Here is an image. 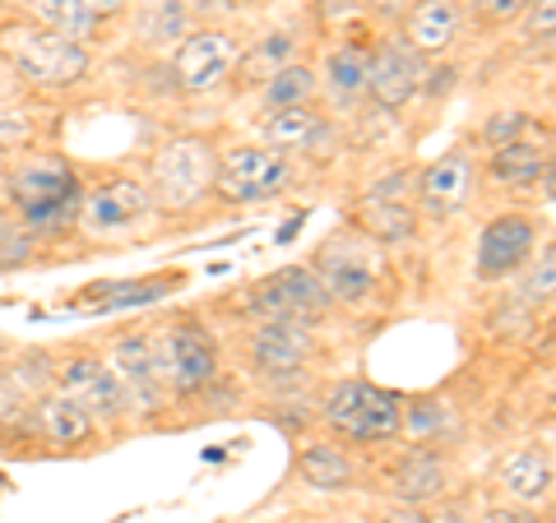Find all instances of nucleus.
Returning <instances> with one entry per match:
<instances>
[{"label": "nucleus", "mask_w": 556, "mask_h": 523, "mask_svg": "<svg viewBox=\"0 0 556 523\" xmlns=\"http://www.w3.org/2000/svg\"><path fill=\"white\" fill-rule=\"evenodd\" d=\"M214 177H218V149L204 135H177L167 139L153 158V177H149V200H159L167 214H186V208L204 204L214 195Z\"/></svg>", "instance_id": "f257e3e1"}, {"label": "nucleus", "mask_w": 556, "mask_h": 523, "mask_svg": "<svg viewBox=\"0 0 556 523\" xmlns=\"http://www.w3.org/2000/svg\"><path fill=\"white\" fill-rule=\"evenodd\" d=\"M10 204L20 208V218L28 222V232H56L65 222H75L84 186L61 158H33L10 171Z\"/></svg>", "instance_id": "f03ea898"}, {"label": "nucleus", "mask_w": 556, "mask_h": 523, "mask_svg": "<svg viewBox=\"0 0 556 523\" xmlns=\"http://www.w3.org/2000/svg\"><path fill=\"white\" fill-rule=\"evenodd\" d=\"M0 51H5V61L20 69L28 84H38V89H75V84L89 75V47L70 42L61 33H47L38 24L0 28Z\"/></svg>", "instance_id": "7ed1b4c3"}, {"label": "nucleus", "mask_w": 556, "mask_h": 523, "mask_svg": "<svg viewBox=\"0 0 556 523\" xmlns=\"http://www.w3.org/2000/svg\"><path fill=\"white\" fill-rule=\"evenodd\" d=\"M325 426L353 445H386L404 435V398L367 380H343L325 398Z\"/></svg>", "instance_id": "20e7f679"}, {"label": "nucleus", "mask_w": 556, "mask_h": 523, "mask_svg": "<svg viewBox=\"0 0 556 523\" xmlns=\"http://www.w3.org/2000/svg\"><path fill=\"white\" fill-rule=\"evenodd\" d=\"M153 343V366H159L163 394L190 398L214 385L218 375V343L200 320H172L159 334H149Z\"/></svg>", "instance_id": "39448f33"}, {"label": "nucleus", "mask_w": 556, "mask_h": 523, "mask_svg": "<svg viewBox=\"0 0 556 523\" xmlns=\"http://www.w3.org/2000/svg\"><path fill=\"white\" fill-rule=\"evenodd\" d=\"M288 181H292L288 158L265 144H232L218 153L214 190L228 204H265L274 195H283Z\"/></svg>", "instance_id": "423d86ee"}, {"label": "nucleus", "mask_w": 556, "mask_h": 523, "mask_svg": "<svg viewBox=\"0 0 556 523\" xmlns=\"http://www.w3.org/2000/svg\"><path fill=\"white\" fill-rule=\"evenodd\" d=\"M334 306L329 302L325 283L316 278V269L311 265H288L278 269L269 278H260L255 292H251V310L265 320H302L311 324L316 316H325V310Z\"/></svg>", "instance_id": "0eeeda50"}, {"label": "nucleus", "mask_w": 556, "mask_h": 523, "mask_svg": "<svg viewBox=\"0 0 556 523\" xmlns=\"http://www.w3.org/2000/svg\"><path fill=\"white\" fill-rule=\"evenodd\" d=\"M237 61H241L237 38H228V33H218V28H200V33H186L181 38L177 56H172V79H177L186 93H208L232 75Z\"/></svg>", "instance_id": "6e6552de"}, {"label": "nucleus", "mask_w": 556, "mask_h": 523, "mask_svg": "<svg viewBox=\"0 0 556 523\" xmlns=\"http://www.w3.org/2000/svg\"><path fill=\"white\" fill-rule=\"evenodd\" d=\"M533 241H538V222L529 214H501L482 228L478 237V255H473V273L482 283H501V278H510L529 265L533 255Z\"/></svg>", "instance_id": "1a4fd4ad"}, {"label": "nucleus", "mask_w": 556, "mask_h": 523, "mask_svg": "<svg viewBox=\"0 0 556 523\" xmlns=\"http://www.w3.org/2000/svg\"><path fill=\"white\" fill-rule=\"evenodd\" d=\"M56 390L65 398H75L93 422H121V417L130 412L121 380L108 371V361H98V357H65L56 371Z\"/></svg>", "instance_id": "9d476101"}, {"label": "nucleus", "mask_w": 556, "mask_h": 523, "mask_svg": "<svg viewBox=\"0 0 556 523\" xmlns=\"http://www.w3.org/2000/svg\"><path fill=\"white\" fill-rule=\"evenodd\" d=\"M149 208V186L135 181V177H112L93 190L79 195V214L75 222L93 237H112V232H126L130 222Z\"/></svg>", "instance_id": "9b49d317"}, {"label": "nucleus", "mask_w": 556, "mask_h": 523, "mask_svg": "<svg viewBox=\"0 0 556 523\" xmlns=\"http://www.w3.org/2000/svg\"><path fill=\"white\" fill-rule=\"evenodd\" d=\"M427 79V61L413 56L404 42H380L367 51V98L380 112H399L408 98H417Z\"/></svg>", "instance_id": "f8f14e48"}, {"label": "nucleus", "mask_w": 556, "mask_h": 523, "mask_svg": "<svg viewBox=\"0 0 556 523\" xmlns=\"http://www.w3.org/2000/svg\"><path fill=\"white\" fill-rule=\"evenodd\" d=\"M473 190H478V163H473L468 149L441 153V158L417 177V200H422V208L437 214V218L459 214V208L473 200Z\"/></svg>", "instance_id": "ddd939ff"}, {"label": "nucleus", "mask_w": 556, "mask_h": 523, "mask_svg": "<svg viewBox=\"0 0 556 523\" xmlns=\"http://www.w3.org/2000/svg\"><path fill=\"white\" fill-rule=\"evenodd\" d=\"M108 371L121 380V390H126V404L130 408L153 412V408L163 404V380H159V366H153L149 334H116L112 357H108Z\"/></svg>", "instance_id": "4468645a"}, {"label": "nucleus", "mask_w": 556, "mask_h": 523, "mask_svg": "<svg viewBox=\"0 0 556 523\" xmlns=\"http://www.w3.org/2000/svg\"><path fill=\"white\" fill-rule=\"evenodd\" d=\"M464 5L459 0H413L404 10V47L422 61H441L459 42Z\"/></svg>", "instance_id": "2eb2a0df"}, {"label": "nucleus", "mask_w": 556, "mask_h": 523, "mask_svg": "<svg viewBox=\"0 0 556 523\" xmlns=\"http://www.w3.org/2000/svg\"><path fill=\"white\" fill-rule=\"evenodd\" d=\"M251 357L260 371L269 375H292L302 371L311 357V324L302 320H260V329L251 334Z\"/></svg>", "instance_id": "dca6fc26"}, {"label": "nucleus", "mask_w": 556, "mask_h": 523, "mask_svg": "<svg viewBox=\"0 0 556 523\" xmlns=\"http://www.w3.org/2000/svg\"><path fill=\"white\" fill-rule=\"evenodd\" d=\"M316 278L325 283L329 302L334 306H353V302H367V292L376 288V269L371 259H362L343 246V241H329V246L316 255Z\"/></svg>", "instance_id": "f3484780"}, {"label": "nucleus", "mask_w": 556, "mask_h": 523, "mask_svg": "<svg viewBox=\"0 0 556 523\" xmlns=\"http://www.w3.org/2000/svg\"><path fill=\"white\" fill-rule=\"evenodd\" d=\"M501 486L515 505L538 510V505L552 500V455L543 445H519L501 459Z\"/></svg>", "instance_id": "a211bd4d"}, {"label": "nucleus", "mask_w": 556, "mask_h": 523, "mask_svg": "<svg viewBox=\"0 0 556 523\" xmlns=\"http://www.w3.org/2000/svg\"><path fill=\"white\" fill-rule=\"evenodd\" d=\"M386 492L399 505H413V510H422L427 500H437L445 492V463L431 455V449H413V455H404L386 473Z\"/></svg>", "instance_id": "6ab92c4d"}, {"label": "nucleus", "mask_w": 556, "mask_h": 523, "mask_svg": "<svg viewBox=\"0 0 556 523\" xmlns=\"http://www.w3.org/2000/svg\"><path fill=\"white\" fill-rule=\"evenodd\" d=\"M265 149L274 153H306V149H316L320 139L329 135V116L320 107H311V102H302V107H278L265 116Z\"/></svg>", "instance_id": "aec40b11"}, {"label": "nucleus", "mask_w": 556, "mask_h": 523, "mask_svg": "<svg viewBox=\"0 0 556 523\" xmlns=\"http://www.w3.org/2000/svg\"><path fill=\"white\" fill-rule=\"evenodd\" d=\"M33 417H38V431H42L56 449H79V445H89L93 435H98V422H93V417L84 412L75 398H65L61 390L42 394L38 404H33Z\"/></svg>", "instance_id": "412c9836"}, {"label": "nucleus", "mask_w": 556, "mask_h": 523, "mask_svg": "<svg viewBox=\"0 0 556 523\" xmlns=\"http://www.w3.org/2000/svg\"><path fill=\"white\" fill-rule=\"evenodd\" d=\"M186 283L181 273H153V278H130V283H98L79 296L84 306L93 310H130V306H149V302H163L167 292H177Z\"/></svg>", "instance_id": "4be33fe9"}, {"label": "nucleus", "mask_w": 556, "mask_h": 523, "mask_svg": "<svg viewBox=\"0 0 556 523\" xmlns=\"http://www.w3.org/2000/svg\"><path fill=\"white\" fill-rule=\"evenodd\" d=\"M486 171L501 181V186H538L552 171V153L543 144H533V139H519V144H501L492 149V163H486Z\"/></svg>", "instance_id": "5701e85b"}, {"label": "nucleus", "mask_w": 556, "mask_h": 523, "mask_svg": "<svg viewBox=\"0 0 556 523\" xmlns=\"http://www.w3.org/2000/svg\"><path fill=\"white\" fill-rule=\"evenodd\" d=\"M298 477L306 486H316V492H348L357 477V463L343 455L339 445H306L298 455Z\"/></svg>", "instance_id": "b1692460"}, {"label": "nucleus", "mask_w": 556, "mask_h": 523, "mask_svg": "<svg viewBox=\"0 0 556 523\" xmlns=\"http://www.w3.org/2000/svg\"><path fill=\"white\" fill-rule=\"evenodd\" d=\"M28 10H33V24L47 28V33H61V38L70 42H89L93 33H98V14L84 5V0H28Z\"/></svg>", "instance_id": "393cba45"}, {"label": "nucleus", "mask_w": 556, "mask_h": 523, "mask_svg": "<svg viewBox=\"0 0 556 523\" xmlns=\"http://www.w3.org/2000/svg\"><path fill=\"white\" fill-rule=\"evenodd\" d=\"M357 228L386 241V246H399V241H408L417 232V208H408L404 200H367L357 208Z\"/></svg>", "instance_id": "a878e982"}, {"label": "nucleus", "mask_w": 556, "mask_h": 523, "mask_svg": "<svg viewBox=\"0 0 556 523\" xmlns=\"http://www.w3.org/2000/svg\"><path fill=\"white\" fill-rule=\"evenodd\" d=\"M325 84L334 89L339 102H357V98H367V51L353 47V42H343L334 47L325 56Z\"/></svg>", "instance_id": "bb28decb"}, {"label": "nucleus", "mask_w": 556, "mask_h": 523, "mask_svg": "<svg viewBox=\"0 0 556 523\" xmlns=\"http://www.w3.org/2000/svg\"><path fill=\"white\" fill-rule=\"evenodd\" d=\"M311 98H316V69H306V65H283V69H274V75L265 79L269 112L302 107V102H311Z\"/></svg>", "instance_id": "cd10ccee"}, {"label": "nucleus", "mask_w": 556, "mask_h": 523, "mask_svg": "<svg viewBox=\"0 0 556 523\" xmlns=\"http://www.w3.org/2000/svg\"><path fill=\"white\" fill-rule=\"evenodd\" d=\"M139 38L144 42H181L186 38V5L181 0H149L139 14Z\"/></svg>", "instance_id": "c85d7f7f"}, {"label": "nucleus", "mask_w": 556, "mask_h": 523, "mask_svg": "<svg viewBox=\"0 0 556 523\" xmlns=\"http://www.w3.org/2000/svg\"><path fill=\"white\" fill-rule=\"evenodd\" d=\"M533 130V116L529 112H492L482 126V144L486 149H501V144H519Z\"/></svg>", "instance_id": "c756f323"}, {"label": "nucleus", "mask_w": 556, "mask_h": 523, "mask_svg": "<svg viewBox=\"0 0 556 523\" xmlns=\"http://www.w3.org/2000/svg\"><path fill=\"white\" fill-rule=\"evenodd\" d=\"M288 56H292V38H288V33H274V38L260 42V47H255V51H251V56L241 61V65L255 69L260 84H265V79L274 75V69H283V65H288Z\"/></svg>", "instance_id": "7c9ffc66"}, {"label": "nucleus", "mask_w": 556, "mask_h": 523, "mask_svg": "<svg viewBox=\"0 0 556 523\" xmlns=\"http://www.w3.org/2000/svg\"><path fill=\"white\" fill-rule=\"evenodd\" d=\"M519 20H525V42L552 47V38H556V0H533Z\"/></svg>", "instance_id": "2f4dec72"}, {"label": "nucleus", "mask_w": 556, "mask_h": 523, "mask_svg": "<svg viewBox=\"0 0 556 523\" xmlns=\"http://www.w3.org/2000/svg\"><path fill=\"white\" fill-rule=\"evenodd\" d=\"M556 255H552V246L543 251V259H538V269L529 273V283H525V302H533V306H547L552 302V288H556Z\"/></svg>", "instance_id": "473e14b6"}, {"label": "nucleus", "mask_w": 556, "mask_h": 523, "mask_svg": "<svg viewBox=\"0 0 556 523\" xmlns=\"http://www.w3.org/2000/svg\"><path fill=\"white\" fill-rule=\"evenodd\" d=\"M445 422V408L437 398H417V404H404V431L422 435V431H437Z\"/></svg>", "instance_id": "72a5a7b5"}, {"label": "nucleus", "mask_w": 556, "mask_h": 523, "mask_svg": "<svg viewBox=\"0 0 556 523\" xmlns=\"http://www.w3.org/2000/svg\"><path fill=\"white\" fill-rule=\"evenodd\" d=\"M533 5V0H473V10H478V20L482 24H515L519 14H525Z\"/></svg>", "instance_id": "f704fd0d"}, {"label": "nucleus", "mask_w": 556, "mask_h": 523, "mask_svg": "<svg viewBox=\"0 0 556 523\" xmlns=\"http://www.w3.org/2000/svg\"><path fill=\"white\" fill-rule=\"evenodd\" d=\"M33 139V120L24 112H0V149H20Z\"/></svg>", "instance_id": "c9c22d12"}, {"label": "nucleus", "mask_w": 556, "mask_h": 523, "mask_svg": "<svg viewBox=\"0 0 556 523\" xmlns=\"http://www.w3.org/2000/svg\"><path fill=\"white\" fill-rule=\"evenodd\" d=\"M376 523H427V510H413V505H394V510L380 514Z\"/></svg>", "instance_id": "e433bc0d"}, {"label": "nucleus", "mask_w": 556, "mask_h": 523, "mask_svg": "<svg viewBox=\"0 0 556 523\" xmlns=\"http://www.w3.org/2000/svg\"><path fill=\"white\" fill-rule=\"evenodd\" d=\"M482 523H538V519H533V514H525V510H492Z\"/></svg>", "instance_id": "4c0bfd02"}, {"label": "nucleus", "mask_w": 556, "mask_h": 523, "mask_svg": "<svg viewBox=\"0 0 556 523\" xmlns=\"http://www.w3.org/2000/svg\"><path fill=\"white\" fill-rule=\"evenodd\" d=\"M84 5H89V10L98 14V20H108V14H121V10H126L130 0H84Z\"/></svg>", "instance_id": "58836bf2"}, {"label": "nucleus", "mask_w": 556, "mask_h": 523, "mask_svg": "<svg viewBox=\"0 0 556 523\" xmlns=\"http://www.w3.org/2000/svg\"><path fill=\"white\" fill-rule=\"evenodd\" d=\"M427 523H468V519H464V510H455V505H445V510L427 514Z\"/></svg>", "instance_id": "ea45409f"}, {"label": "nucleus", "mask_w": 556, "mask_h": 523, "mask_svg": "<svg viewBox=\"0 0 556 523\" xmlns=\"http://www.w3.org/2000/svg\"><path fill=\"white\" fill-rule=\"evenodd\" d=\"M371 5H376L380 14H394L399 5H413V0H371Z\"/></svg>", "instance_id": "a19ab883"}]
</instances>
